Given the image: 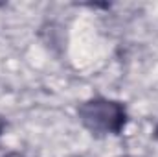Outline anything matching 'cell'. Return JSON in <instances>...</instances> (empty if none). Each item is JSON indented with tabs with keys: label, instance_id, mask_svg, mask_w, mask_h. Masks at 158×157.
<instances>
[{
	"label": "cell",
	"instance_id": "cell-3",
	"mask_svg": "<svg viewBox=\"0 0 158 157\" xmlns=\"http://www.w3.org/2000/svg\"><path fill=\"white\" fill-rule=\"evenodd\" d=\"M153 137H155V139L158 141V124L155 126V131H153Z\"/></svg>",
	"mask_w": 158,
	"mask_h": 157
},
{
	"label": "cell",
	"instance_id": "cell-1",
	"mask_svg": "<svg viewBox=\"0 0 158 157\" xmlns=\"http://www.w3.org/2000/svg\"><path fill=\"white\" fill-rule=\"evenodd\" d=\"M77 118L85 129L96 137L119 135L129 120V113L123 102L96 96L77 105Z\"/></svg>",
	"mask_w": 158,
	"mask_h": 157
},
{
	"label": "cell",
	"instance_id": "cell-2",
	"mask_svg": "<svg viewBox=\"0 0 158 157\" xmlns=\"http://www.w3.org/2000/svg\"><path fill=\"white\" fill-rule=\"evenodd\" d=\"M6 128H7V120L0 115V135L4 133V129H6Z\"/></svg>",
	"mask_w": 158,
	"mask_h": 157
}]
</instances>
